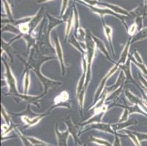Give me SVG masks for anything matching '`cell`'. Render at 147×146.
I'll use <instances>...</instances> for the list:
<instances>
[{
    "mask_svg": "<svg viewBox=\"0 0 147 146\" xmlns=\"http://www.w3.org/2000/svg\"><path fill=\"white\" fill-rule=\"evenodd\" d=\"M34 49H32V53H31V56L29 60L28 61V65L30 67V68L35 72V74L37 75V76L39 77L40 80H41V82L43 83L44 85V90H45V93L44 94L47 93L48 90H49L50 88H52V87H54L56 85H61V83L59 82V81H56V80H51L50 79L47 78V77H44L42 74L40 73V67L45 61L50 59H54V57H45V56H43L40 59H37L35 60L34 59Z\"/></svg>",
    "mask_w": 147,
    "mask_h": 146,
    "instance_id": "6da1fadb",
    "label": "cell"
},
{
    "mask_svg": "<svg viewBox=\"0 0 147 146\" xmlns=\"http://www.w3.org/2000/svg\"><path fill=\"white\" fill-rule=\"evenodd\" d=\"M86 59H87V72H86V82H85V89L86 90L89 82L91 80V75H92V65L93 63V60L94 58L96 51V45L95 42L92 37L91 33H87L86 38Z\"/></svg>",
    "mask_w": 147,
    "mask_h": 146,
    "instance_id": "7a4b0ae2",
    "label": "cell"
},
{
    "mask_svg": "<svg viewBox=\"0 0 147 146\" xmlns=\"http://www.w3.org/2000/svg\"><path fill=\"white\" fill-rule=\"evenodd\" d=\"M3 64H5V77H6L7 83L9 86L8 94H10L14 96H17V97H19V98L23 99V100H26L28 97L27 95L18 94V90H17L16 80V77H15L11 69L10 68L9 64L5 60H3Z\"/></svg>",
    "mask_w": 147,
    "mask_h": 146,
    "instance_id": "3957f363",
    "label": "cell"
},
{
    "mask_svg": "<svg viewBox=\"0 0 147 146\" xmlns=\"http://www.w3.org/2000/svg\"><path fill=\"white\" fill-rule=\"evenodd\" d=\"M119 68V64L117 62L115 63L114 66H113V67L110 69V70L108 71V73H107V74L105 75V77L102 78V81H101V83H100V85H99L98 88H97V92H96V94H94V102L99 100V98L100 97V96H101L102 93L103 92L104 89H105V84H106V82L108 81V78L111 77V75H113L115 72L118 70Z\"/></svg>",
    "mask_w": 147,
    "mask_h": 146,
    "instance_id": "277c9868",
    "label": "cell"
},
{
    "mask_svg": "<svg viewBox=\"0 0 147 146\" xmlns=\"http://www.w3.org/2000/svg\"><path fill=\"white\" fill-rule=\"evenodd\" d=\"M53 42H54V45H55V51L57 53V58H58L59 61V64L61 68L62 75H65V72H66V66H65V60H64V55L63 51H62V48H61V45L60 44V41L59 40V37L57 35L53 39Z\"/></svg>",
    "mask_w": 147,
    "mask_h": 146,
    "instance_id": "5b68a950",
    "label": "cell"
},
{
    "mask_svg": "<svg viewBox=\"0 0 147 146\" xmlns=\"http://www.w3.org/2000/svg\"><path fill=\"white\" fill-rule=\"evenodd\" d=\"M130 64H131V59L129 57H128L127 61L126 63L124 64H121L119 65V68H121V70L124 72L126 77V80H125V83H134L137 85L136 81L133 79V75H132V72H131V67H130Z\"/></svg>",
    "mask_w": 147,
    "mask_h": 146,
    "instance_id": "8992f818",
    "label": "cell"
},
{
    "mask_svg": "<svg viewBox=\"0 0 147 146\" xmlns=\"http://www.w3.org/2000/svg\"><path fill=\"white\" fill-rule=\"evenodd\" d=\"M96 129L102 131V132H108V133L113 134V135H117V132H115L114 129H113L112 126H111V124H104V123H101V122L96 123V124H92L90 127H89L88 129L84 130L83 132L87 131L89 130V129Z\"/></svg>",
    "mask_w": 147,
    "mask_h": 146,
    "instance_id": "52a82bcc",
    "label": "cell"
},
{
    "mask_svg": "<svg viewBox=\"0 0 147 146\" xmlns=\"http://www.w3.org/2000/svg\"><path fill=\"white\" fill-rule=\"evenodd\" d=\"M65 123L66 124V125L67 126V130L69 133L71 134L72 136L73 137V138L75 140V143L76 144L77 143V142L78 141V126H76L71 120V117L70 116H68L67 118L65 119ZM80 143V141H78Z\"/></svg>",
    "mask_w": 147,
    "mask_h": 146,
    "instance_id": "ba28073f",
    "label": "cell"
},
{
    "mask_svg": "<svg viewBox=\"0 0 147 146\" xmlns=\"http://www.w3.org/2000/svg\"><path fill=\"white\" fill-rule=\"evenodd\" d=\"M92 39H93V40H94V42H95V45H96V47H97V48H98L99 50H100V51L102 52V53L105 55V57H106V58L111 61V62H114V61L112 60L111 58L110 57V56H109V53H108V50H107L106 47H105V44H104V42H102V40H100L98 37H97L96 36H94V34H92Z\"/></svg>",
    "mask_w": 147,
    "mask_h": 146,
    "instance_id": "9c48e42d",
    "label": "cell"
},
{
    "mask_svg": "<svg viewBox=\"0 0 147 146\" xmlns=\"http://www.w3.org/2000/svg\"><path fill=\"white\" fill-rule=\"evenodd\" d=\"M50 111L51 110L47 111V112H45V113H43V114L37 115V116H36L34 118H30L28 117V116H22V117H21V119H22L24 122L26 123V126H27L28 127L32 126L37 124V123L39 122L41 119L43 118L45 116H47L48 113H49V112H50Z\"/></svg>",
    "mask_w": 147,
    "mask_h": 146,
    "instance_id": "30bf717a",
    "label": "cell"
},
{
    "mask_svg": "<svg viewBox=\"0 0 147 146\" xmlns=\"http://www.w3.org/2000/svg\"><path fill=\"white\" fill-rule=\"evenodd\" d=\"M56 134H57V139H58L59 146H67V140L69 134L68 130L66 132H59L58 129V124H56Z\"/></svg>",
    "mask_w": 147,
    "mask_h": 146,
    "instance_id": "8fae6325",
    "label": "cell"
},
{
    "mask_svg": "<svg viewBox=\"0 0 147 146\" xmlns=\"http://www.w3.org/2000/svg\"><path fill=\"white\" fill-rule=\"evenodd\" d=\"M131 37H129V40H127V42L126 45H125L124 48H123V50L121 53V56H120V58L119 59V61H117L119 65L121 64H124L126 63V61H127L128 59V54H129V46H130V43H131Z\"/></svg>",
    "mask_w": 147,
    "mask_h": 146,
    "instance_id": "7c38bea8",
    "label": "cell"
},
{
    "mask_svg": "<svg viewBox=\"0 0 147 146\" xmlns=\"http://www.w3.org/2000/svg\"><path fill=\"white\" fill-rule=\"evenodd\" d=\"M102 24H103V29L104 32H105V35L106 37L107 40L109 42V45L111 46V51L113 53V56H115V52H114V48L113 46V40H112V34H113V31L112 29L109 26L106 25L104 22V21L102 20Z\"/></svg>",
    "mask_w": 147,
    "mask_h": 146,
    "instance_id": "4fadbf2b",
    "label": "cell"
},
{
    "mask_svg": "<svg viewBox=\"0 0 147 146\" xmlns=\"http://www.w3.org/2000/svg\"><path fill=\"white\" fill-rule=\"evenodd\" d=\"M90 7L92 8V10H93V11L98 13V14H100L102 18V16L105 15H113L117 16V17L119 18L120 19L122 20V18H121L119 15H117V13H114L113 10H111V9H109V8H98V7H96L94 6H91Z\"/></svg>",
    "mask_w": 147,
    "mask_h": 146,
    "instance_id": "5bb4252c",
    "label": "cell"
},
{
    "mask_svg": "<svg viewBox=\"0 0 147 146\" xmlns=\"http://www.w3.org/2000/svg\"><path fill=\"white\" fill-rule=\"evenodd\" d=\"M104 114H105V112H99V113H97V114H94V116H93L89 119L86 120L85 122L82 123L81 125L84 126H88L89 124L100 123L101 122V120H102V117H103Z\"/></svg>",
    "mask_w": 147,
    "mask_h": 146,
    "instance_id": "9a60e30c",
    "label": "cell"
},
{
    "mask_svg": "<svg viewBox=\"0 0 147 146\" xmlns=\"http://www.w3.org/2000/svg\"><path fill=\"white\" fill-rule=\"evenodd\" d=\"M137 124V121H133V120H127V121H125V122H121V123H118V124H113L112 125V127L114 129V131L117 130H121V129H124L126 127L129 126L134 125V124Z\"/></svg>",
    "mask_w": 147,
    "mask_h": 146,
    "instance_id": "2e32d148",
    "label": "cell"
},
{
    "mask_svg": "<svg viewBox=\"0 0 147 146\" xmlns=\"http://www.w3.org/2000/svg\"><path fill=\"white\" fill-rule=\"evenodd\" d=\"M74 26V18H73V14L70 15V16L69 17V18L67 21V25L66 28H65V42L66 40H67V38L69 37V34H70V32H71L72 29Z\"/></svg>",
    "mask_w": 147,
    "mask_h": 146,
    "instance_id": "e0dca14e",
    "label": "cell"
},
{
    "mask_svg": "<svg viewBox=\"0 0 147 146\" xmlns=\"http://www.w3.org/2000/svg\"><path fill=\"white\" fill-rule=\"evenodd\" d=\"M117 106L121 107V108H125L129 110V114H132V113H139V114H143L146 115L145 112L142 110V108L141 107L138 105V104H134L133 106H122V105H120V104H117Z\"/></svg>",
    "mask_w": 147,
    "mask_h": 146,
    "instance_id": "ac0fdd59",
    "label": "cell"
},
{
    "mask_svg": "<svg viewBox=\"0 0 147 146\" xmlns=\"http://www.w3.org/2000/svg\"><path fill=\"white\" fill-rule=\"evenodd\" d=\"M69 98V95H68V93L67 92H61L59 95L56 97V99L54 100V102H55V104H54V107L60 106L61 105V103H65L67 100Z\"/></svg>",
    "mask_w": 147,
    "mask_h": 146,
    "instance_id": "d6986e66",
    "label": "cell"
},
{
    "mask_svg": "<svg viewBox=\"0 0 147 146\" xmlns=\"http://www.w3.org/2000/svg\"><path fill=\"white\" fill-rule=\"evenodd\" d=\"M29 87H30V75H29V70L27 69L24 77V94H28Z\"/></svg>",
    "mask_w": 147,
    "mask_h": 146,
    "instance_id": "ffe728a7",
    "label": "cell"
},
{
    "mask_svg": "<svg viewBox=\"0 0 147 146\" xmlns=\"http://www.w3.org/2000/svg\"><path fill=\"white\" fill-rule=\"evenodd\" d=\"M125 94L127 98L128 99V100H129V101L130 102V103H132V104H138V105L139 103L141 102V99H139L138 96H135V95L133 94L132 92H129V90L125 91Z\"/></svg>",
    "mask_w": 147,
    "mask_h": 146,
    "instance_id": "44dd1931",
    "label": "cell"
},
{
    "mask_svg": "<svg viewBox=\"0 0 147 146\" xmlns=\"http://www.w3.org/2000/svg\"><path fill=\"white\" fill-rule=\"evenodd\" d=\"M146 38H147V27L144 28V29H141V30L135 36L134 38L132 40L131 43H132V42H136V41H140V40H144V39Z\"/></svg>",
    "mask_w": 147,
    "mask_h": 146,
    "instance_id": "7402d4cb",
    "label": "cell"
},
{
    "mask_svg": "<svg viewBox=\"0 0 147 146\" xmlns=\"http://www.w3.org/2000/svg\"><path fill=\"white\" fill-rule=\"evenodd\" d=\"M69 42L73 46H74L77 50H79L82 54H85V53H86V50H84V49H83L82 47L81 46V44H79V42H78V40H77L74 36H72L71 38H69Z\"/></svg>",
    "mask_w": 147,
    "mask_h": 146,
    "instance_id": "603a6c76",
    "label": "cell"
},
{
    "mask_svg": "<svg viewBox=\"0 0 147 146\" xmlns=\"http://www.w3.org/2000/svg\"><path fill=\"white\" fill-rule=\"evenodd\" d=\"M85 94H86V89L84 88L81 91L80 94L77 95V99H78V104H79L80 110H81V113L82 114L83 109H84V98H85Z\"/></svg>",
    "mask_w": 147,
    "mask_h": 146,
    "instance_id": "cb8c5ba5",
    "label": "cell"
},
{
    "mask_svg": "<svg viewBox=\"0 0 147 146\" xmlns=\"http://www.w3.org/2000/svg\"><path fill=\"white\" fill-rule=\"evenodd\" d=\"M75 34H76V36L77 37V39H78V40H79L81 42H85L86 41L87 33L85 32V30L83 28L80 27Z\"/></svg>",
    "mask_w": 147,
    "mask_h": 146,
    "instance_id": "d4e9b609",
    "label": "cell"
},
{
    "mask_svg": "<svg viewBox=\"0 0 147 146\" xmlns=\"http://www.w3.org/2000/svg\"><path fill=\"white\" fill-rule=\"evenodd\" d=\"M122 88H123V85H121V86L119 87L118 89H117V90L114 91V92H111V94H109V95H108L106 101H109V100H115L116 99L118 98L119 95L120 93H121V90H122Z\"/></svg>",
    "mask_w": 147,
    "mask_h": 146,
    "instance_id": "484cf974",
    "label": "cell"
},
{
    "mask_svg": "<svg viewBox=\"0 0 147 146\" xmlns=\"http://www.w3.org/2000/svg\"><path fill=\"white\" fill-rule=\"evenodd\" d=\"M129 58H130L131 61L134 63V64H136V66H137L139 68V69H140L141 71H142V72H143V73H144V74L147 75V67H146V65L144 64V63H138V62H137V61H136V60L134 59V58H133V56H129Z\"/></svg>",
    "mask_w": 147,
    "mask_h": 146,
    "instance_id": "4316f807",
    "label": "cell"
},
{
    "mask_svg": "<svg viewBox=\"0 0 147 146\" xmlns=\"http://www.w3.org/2000/svg\"><path fill=\"white\" fill-rule=\"evenodd\" d=\"M90 142H92V143H97V144L101 145H104V146H112V145L109 142L106 141V140H102V139L94 137H91Z\"/></svg>",
    "mask_w": 147,
    "mask_h": 146,
    "instance_id": "83f0119b",
    "label": "cell"
},
{
    "mask_svg": "<svg viewBox=\"0 0 147 146\" xmlns=\"http://www.w3.org/2000/svg\"><path fill=\"white\" fill-rule=\"evenodd\" d=\"M5 31H7V32H11V33H16V34H21L19 29L16 28V26H13V25H10V24L7 25V26H5V28L2 29V32H5Z\"/></svg>",
    "mask_w": 147,
    "mask_h": 146,
    "instance_id": "f1b7e54d",
    "label": "cell"
},
{
    "mask_svg": "<svg viewBox=\"0 0 147 146\" xmlns=\"http://www.w3.org/2000/svg\"><path fill=\"white\" fill-rule=\"evenodd\" d=\"M124 132H125L126 134H127L128 136L129 137L131 138V140H133V143H135V145H136V146H141V143H139V140H138V138L136 137V136L135 135H133V133H132V132H130V131H127V130H124Z\"/></svg>",
    "mask_w": 147,
    "mask_h": 146,
    "instance_id": "f546056e",
    "label": "cell"
},
{
    "mask_svg": "<svg viewBox=\"0 0 147 146\" xmlns=\"http://www.w3.org/2000/svg\"><path fill=\"white\" fill-rule=\"evenodd\" d=\"M1 112H2V116L3 117L4 120H5V122L7 124V125H10L11 124V120H10V118L9 116L8 113L6 112L5 109L4 108L3 106H2V109H1Z\"/></svg>",
    "mask_w": 147,
    "mask_h": 146,
    "instance_id": "4dcf8cb0",
    "label": "cell"
},
{
    "mask_svg": "<svg viewBox=\"0 0 147 146\" xmlns=\"http://www.w3.org/2000/svg\"><path fill=\"white\" fill-rule=\"evenodd\" d=\"M124 110H123L122 114H121V118H120L119 120V123H121V122H125V121H127L128 120V117H129V110H128L127 108H124Z\"/></svg>",
    "mask_w": 147,
    "mask_h": 146,
    "instance_id": "1f68e13d",
    "label": "cell"
},
{
    "mask_svg": "<svg viewBox=\"0 0 147 146\" xmlns=\"http://www.w3.org/2000/svg\"><path fill=\"white\" fill-rule=\"evenodd\" d=\"M137 30H138V29L137 24H136V23H134V24H132V25L129 26V29H127L128 34H129L130 37H133V36H134L135 34H136Z\"/></svg>",
    "mask_w": 147,
    "mask_h": 146,
    "instance_id": "d6a6232c",
    "label": "cell"
},
{
    "mask_svg": "<svg viewBox=\"0 0 147 146\" xmlns=\"http://www.w3.org/2000/svg\"><path fill=\"white\" fill-rule=\"evenodd\" d=\"M132 133L136 135L138 140L140 142L143 141V140H147V134L141 133V132H132Z\"/></svg>",
    "mask_w": 147,
    "mask_h": 146,
    "instance_id": "836d02e7",
    "label": "cell"
},
{
    "mask_svg": "<svg viewBox=\"0 0 147 146\" xmlns=\"http://www.w3.org/2000/svg\"><path fill=\"white\" fill-rule=\"evenodd\" d=\"M4 3H5V8H6V12H7V15H8V18H10V19H12L11 10H10V7H9V5H7V2L6 1H5V0H4Z\"/></svg>",
    "mask_w": 147,
    "mask_h": 146,
    "instance_id": "e575fe53",
    "label": "cell"
},
{
    "mask_svg": "<svg viewBox=\"0 0 147 146\" xmlns=\"http://www.w3.org/2000/svg\"><path fill=\"white\" fill-rule=\"evenodd\" d=\"M116 135V136H115V141L112 146H121V143H120V140L118 137V134H117V135Z\"/></svg>",
    "mask_w": 147,
    "mask_h": 146,
    "instance_id": "d590c367",
    "label": "cell"
},
{
    "mask_svg": "<svg viewBox=\"0 0 147 146\" xmlns=\"http://www.w3.org/2000/svg\"><path fill=\"white\" fill-rule=\"evenodd\" d=\"M139 77H140V79H141V83H142L143 85H144V87H145V88H146V90H147V80H146V79L144 78V77H142L141 74L139 75Z\"/></svg>",
    "mask_w": 147,
    "mask_h": 146,
    "instance_id": "8d00e7d4",
    "label": "cell"
},
{
    "mask_svg": "<svg viewBox=\"0 0 147 146\" xmlns=\"http://www.w3.org/2000/svg\"><path fill=\"white\" fill-rule=\"evenodd\" d=\"M46 1H49V0H39L38 2H46Z\"/></svg>",
    "mask_w": 147,
    "mask_h": 146,
    "instance_id": "74e56055",
    "label": "cell"
},
{
    "mask_svg": "<svg viewBox=\"0 0 147 146\" xmlns=\"http://www.w3.org/2000/svg\"><path fill=\"white\" fill-rule=\"evenodd\" d=\"M78 146H87V145H86V144H84V145H78Z\"/></svg>",
    "mask_w": 147,
    "mask_h": 146,
    "instance_id": "f35d334b",
    "label": "cell"
},
{
    "mask_svg": "<svg viewBox=\"0 0 147 146\" xmlns=\"http://www.w3.org/2000/svg\"><path fill=\"white\" fill-rule=\"evenodd\" d=\"M145 2H146V3H147V0H145Z\"/></svg>",
    "mask_w": 147,
    "mask_h": 146,
    "instance_id": "ab89813d",
    "label": "cell"
}]
</instances>
